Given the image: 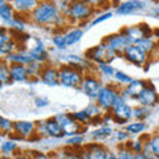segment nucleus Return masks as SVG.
<instances>
[{"instance_id":"nucleus-1","label":"nucleus","mask_w":159,"mask_h":159,"mask_svg":"<svg viewBox=\"0 0 159 159\" xmlns=\"http://www.w3.org/2000/svg\"><path fill=\"white\" fill-rule=\"evenodd\" d=\"M31 16L32 23L37 24V25H57L61 27L65 17L58 6L52 0H43L39 3V6L33 9V12L29 15Z\"/></svg>"},{"instance_id":"nucleus-2","label":"nucleus","mask_w":159,"mask_h":159,"mask_svg":"<svg viewBox=\"0 0 159 159\" xmlns=\"http://www.w3.org/2000/svg\"><path fill=\"white\" fill-rule=\"evenodd\" d=\"M84 74L82 70L78 68H74L70 65H62L58 68V82L68 88H76L82 85L84 82Z\"/></svg>"},{"instance_id":"nucleus-3","label":"nucleus","mask_w":159,"mask_h":159,"mask_svg":"<svg viewBox=\"0 0 159 159\" xmlns=\"http://www.w3.org/2000/svg\"><path fill=\"white\" fill-rule=\"evenodd\" d=\"M94 11L96 9L86 0H72L66 16L74 20V21H84V20H88Z\"/></svg>"},{"instance_id":"nucleus-4","label":"nucleus","mask_w":159,"mask_h":159,"mask_svg":"<svg viewBox=\"0 0 159 159\" xmlns=\"http://www.w3.org/2000/svg\"><path fill=\"white\" fill-rule=\"evenodd\" d=\"M110 116L117 123H125L133 117V109L126 103V98L122 96V93H119L114 102L110 110Z\"/></svg>"},{"instance_id":"nucleus-5","label":"nucleus","mask_w":159,"mask_h":159,"mask_svg":"<svg viewBox=\"0 0 159 159\" xmlns=\"http://www.w3.org/2000/svg\"><path fill=\"white\" fill-rule=\"evenodd\" d=\"M116 56H117V54L111 51L110 47H109L105 41H102L97 47L89 49L88 53H86V58L92 60V61H96L98 64L111 61V60L116 57Z\"/></svg>"},{"instance_id":"nucleus-6","label":"nucleus","mask_w":159,"mask_h":159,"mask_svg":"<svg viewBox=\"0 0 159 159\" xmlns=\"http://www.w3.org/2000/svg\"><path fill=\"white\" fill-rule=\"evenodd\" d=\"M58 121V123L62 127V131L65 135H78L82 131V126L77 119H74V117L72 114H58V116L54 117Z\"/></svg>"},{"instance_id":"nucleus-7","label":"nucleus","mask_w":159,"mask_h":159,"mask_svg":"<svg viewBox=\"0 0 159 159\" xmlns=\"http://www.w3.org/2000/svg\"><path fill=\"white\" fill-rule=\"evenodd\" d=\"M103 41L110 47V49L114 53L119 54V56H122L123 52L126 51V48L129 45H131V40L129 39V36L123 31L116 34H111V36H109L107 39L103 40Z\"/></svg>"},{"instance_id":"nucleus-8","label":"nucleus","mask_w":159,"mask_h":159,"mask_svg":"<svg viewBox=\"0 0 159 159\" xmlns=\"http://www.w3.org/2000/svg\"><path fill=\"white\" fill-rule=\"evenodd\" d=\"M127 61H130L131 64L137 66H145L147 61H148V54L143 51L141 47L135 45V44H131L126 48V51L122 54Z\"/></svg>"},{"instance_id":"nucleus-9","label":"nucleus","mask_w":159,"mask_h":159,"mask_svg":"<svg viewBox=\"0 0 159 159\" xmlns=\"http://www.w3.org/2000/svg\"><path fill=\"white\" fill-rule=\"evenodd\" d=\"M119 90H117L114 86H102L101 92H99L98 97H97V103L101 106L103 110H111V107L116 102L117 97L119 96Z\"/></svg>"},{"instance_id":"nucleus-10","label":"nucleus","mask_w":159,"mask_h":159,"mask_svg":"<svg viewBox=\"0 0 159 159\" xmlns=\"http://www.w3.org/2000/svg\"><path fill=\"white\" fill-rule=\"evenodd\" d=\"M137 101L139 102V105L146 106V107H152L159 102V96L155 90V88L146 84V86L143 88V90L138 96Z\"/></svg>"},{"instance_id":"nucleus-11","label":"nucleus","mask_w":159,"mask_h":159,"mask_svg":"<svg viewBox=\"0 0 159 159\" xmlns=\"http://www.w3.org/2000/svg\"><path fill=\"white\" fill-rule=\"evenodd\" d=\"M81 89L89 98L97 99L98 94H99V92H101V89H102V85H101V82H99V80L96 78L94 76H86L85 78H84Z\"/></svg>"},{"instance_id":"nucleus-12","label":"nucleus","mask_w":159,"mask_h":159,"mask_svg":"<svg viewBox=\"0 0 159 159\" xmlns=\"http://www.w3.org/2000/svg\"><path fill=\"white\" fill-rule=\"evenodd\" d=\"M13 133L19 138L28 139L36 133V123L29 122V121H17L13 125Z\"/></svg>"},{"instance_id":"nucleus-13","label":"nucleus","mask_w":159,"mask_h":159,"mask_svg":"<svg viewBox=\"0 0 159 159\" xmlns=\"http://www.w3.org/2000/svg\"><path fill=\"white\" fill-rule=\"evenodd\" d=\"M39 3L40 0H9V4L13 7L15 12L21 15H31Z\"/></svg>"},{"instance_id":"nucleus-14","label":"nucleus","mask_w":159,"mask_h":159,"mask_svg":"<svg viewBox=\"0 0 159 159\" xmlns=\"http://www.w3.org/2000/svg\"><path fill=\"white\" fill-rule=\"evenodd\" d=\"M122 31L125 32L129 36V39L131 40V44H137L138 41H141V40H143V39L150 37V36H148L150 29L147 31L146 25H133V27L122 29Z\"/></svg>"},{"instance_id":"nucleus-15","label":"nucleus","mask_w":159,"mask_h":159,"mask_svg":"<svg viewBox=\"0 0 159 159\" xmlns=\"http://www.w3.org/2000/svg\"><path fill=\"white\" fill-rule=\"evenodd\" d=\"M145 86H146L145 81H142V80H133L129 85H126L125 88L122 89L121 93H122V96L125 98H134V99H137Z\"/></svg>"},{"instance_id":"nucleus-16","label":"nucleus","mask_w":159,"mask_h":159,"mask_svg":"<svg viewBox=\"0 0 159 159\" xmlns=\"http://www.w3.org/2000/svg\"><path fill=\"white\" fill-rule=\"evenodd\" d=\"M85 154L89 159H107L109 151L105 148V146L99 145V143H90L85 146Z\"/></svg>"},{"instance_id":"nucleus-17","label":"nucleus","mask_w":159,"mask_h":159,"mask_svg":"<svg viewBox=\"0 0 159 159\" xmlns=\"http://www.w3.org/2000/svg\"><path fill=\"white\" fill-rule=\"evenodd\" d=\"M9 72H11L12 81L16 82H24L29 78V73L27 65H21V64H12L9 65Z\"/></svg>"},{"instance_id":"nucleus-18","label":"nucleus","mask_w":159,"mask_h":159,"mask_svg":"<svg viewBox=\"0 0 159 159\" xmlns=\"http://www.w3.org/2000/svg\"><path fill=\"white\" fill-rule=\"evenodd\" d=\"M4 61H6L8 65H12V64H21V65H29L33 58L29 56L28 52H13L11 54H8L4 58Z\"/></svg>"},{"instance_id":"nucleus-19","label":"nucleus","mask_w":159,"mask_h":159,"mask_svg":"<svg viewBox=\"0 0 159 159\" xmlns=\"http://www.w3.org/2000/svg\"><path fill=\"white\" fill-rule=\"evenodd\" d=\"M142 8H143V3L141 0H127V2H123L119 4L116 9V12L118 15H130Z\"/></svg>"},{"instance_id":"nucleus-20","label":"nucleus","mask_w":159,"mask_h":159,"mask_svg":"<svg viewBox=\"0 0 159 159\" xmlns=\"http://www.w3.org/2000/svg\"><path fill=\"white\" fill-rule=\"evenodd\" d=\"M40 80L44 84H47V85H51V86L57 85V84H60L58 82V69L53 66H44Z\"/></svg>"},{"instance_id":"nucleus-21","label":"nucleus","mask_w":159,"mask_h":159,"mask_svg":"<svg viewBox=\"0 0 159 159\" xmlns=\"http://www.w3.org/2000/svg\"><path fill=\"white\" fill-rule=\"evenodd\" d=\"M45 123H47V130H48V135L49 137L61 138V137L65 135L64 131H62L61 125L58 123V121L56 118H49V119L45 121Z\"/></svg>"},{"instance_id":"nucleus-22","label":"nucleus","mask_w":159,"mask_h":159,"mask_svg":"<svg viewBox=\"0 0 159 159\" xmlns=\"http://www.w3.org/2000/svg\"><path fill=\"white\" fill-rule=\"evenodd\" d=\"M15 9L9 3H6V0H2L0 3V16H2V20L4 24L11 23L15 19Z\"/></svg>"},{"instance_id":"nucleus-23","label":"nucleus","mask_w":159,"mask_h":159,"mask_svg":"<svg viewBox=\"0 0 159 159\" xmlns=\"http://www.w3.org/2000/svg\"><path fill=\"white\" fill-rule=\"evenodd\" d=\"M135 45L141 47L147 54H151L154 51H155V48H157V44H155V41H154L151 37H146V39L141 40V41H138Z\"/></svg>"},{"instance_id":"nucleus-24","label":"nucleus","mask_w":159,"mask_h":159,"mask_svg":"<svg viewBox=\"0 0 159 159\" xmlns=\"http://www.w3.org/2000/svg\"><path fill=\"white\" fill-rule=\"evenodd\" d=\"M28 69V73H29V77L32 78H36V77H41V73H43V62H39V61H32L29 65H27Z\"/></svg>"},{"instance_id":"nucleus-25","label":"nucleus","mask_w":159,"mask_h":159,"mask_svg":"<svg viewBox=\"0 0 159 159\" xmlns=\"http://www.w3.org/2000/svg\"><path fill=\"white\" fill-rule=\"evenodd\" d=\"M65 34H66V44L69 47V45H73V44L78 43L80 40H81L84 32H82V29H80V28H74L70 32H68Z\"/></svg>"},{"instance_id":"nucleus-26","label":"nucleus","mask_w":159,"mask_h":159,"mask_svg":"<svg viewBox=\"0 0 159 159\" xmlns=\"http://www.w3.org/2000/svg\"><path fill=\"white\" fill-rule=\"evenodd\" d=\"M86 113H88V116L90 117V121L92 119H98L99 117H102V114H103V109L98 105V103H92V105H89L86 109Z\"/></svg>"},{"instance_id":"nucleus-27","label":"nucleus","mask_w":159,"mask_h":159,"mask_svg":"<svg viewBox=\"0 0 159 159\" xmlns=\"http://www.w3.org/2000/svg\"><path fill=\"white\" fill-rule=\"evenodd\" d=\"M111 129L110 127H99L97 130H94L92 133V137L96 139V141H101V139H106L111 135Z\"/></svg>"},{"instance_id":"nucleus-28","label":"nucleus","mask_w":159,"mask_h":159,"mask_svg":"<svg viewBox=\"0 0 159 159\" xmlns=\"http://www.w3.org/2000/svg\"><path fill=\"white\" fill-rule=\"evenodd\" d=\"M0 80H2V84L6 85L7 82L11 81V72H9V65L4 61H2V68H0Z\"/></svg>"},{"instance_id":"nucleus-29","label":"nucleus","mask_w":159,"mask_h":159,"mask_svg":"<svg viewBox=\"0 0 159 159\" xmlns=\"http://www.w3.org/2000/svg\"><path fill=\"white\" fill-rule=\"evenodd\" d=\"M147 145L150 147V151L159 158V134H154V135L148 138Z\"/></svg>"},{"instance_id":"nucleus-30","label":"nucleus","mask_w":159,"mask_h":159,"mask_svg":"<svg viewBox=\"0 0 159 159\" xmlns=\"http://www.w3.org/2000/svg\"><path fill=\"white\" fill-rule=\"evenodd\" d=\"M66 62H68V65L78 68V69H82L84 66H85V64H86V61L84 58L78 57V56H73V54H69V56H66Z\"/></svg>"},{"instance_id":"nucleus-31","label":"nucleus","mask_w":159,"mask_h":159,"mask_svg":"<svg viewBox=\"0 0 159 159\" xmlns=\"http://www.w3.org/2000/svg\"><path fill=\"white\" fill-rule=\"evenodd\" d=\"M146 129V125L143 123L142 121H138V122H133L130 123V125H127L126 126V131L129 134H139V133H142L143 130Z\"/></svg>"},{"instance_id":"nucleus-32","label":"nucleus","mask_w":159,"mask_h":159,"mask_svg":"<svg viewBox=\"0 0 159 159\" xmlns=\"http://www.w3.org/2000/svg\"><path fill=\"white\" fill-rule=\"evenodd\" d=\"M16 48H17V43L15 41V39H13L11 41H8L7 44H4V45H0V53H2L3 56H8V54L13 53Z\"/></svg>"},{"instance_id":"nucleus-33","label":"nucleus","mask_w":159,"mask_h":159,"mask_svg":"<svg viewBox=\"0 0 159 159\" xmlns=\"http://www.w3.org/2000/svg\"><path fill=\"white\" fill-rule=\"evenodd\" d=\"M148 116V107L146 106H138L135 109H133V117L138 119V121H143Z\"/></svg>"},{"instance_id":"nucleus-34","label":"nucleus","mask_w":159,"mask_h":159,"mask_svg":"<svg viewBox=\"0 0 159 159\" xmlns=\"http://www.w3.org/2000/svg\"><path fill=\"white\" fill-rule=\"evenodd\" d=\"M16 150H17V145L13 141H6V142L2 143V151H3L4 155H8V154L12 155Z\"/></svg>"},{"instance_id":"nucleus-35","label":"nucleus","mask_w":159,"mask_h":159,"mask_svg":"<svg viewBox=\"0 0 159 159\" xmlns=\"http://www.w3.org/2000/svg\"><path fill=\"white\" fill-rule=\"evenodd\" d=\"M117 157H118V159H135V154L127 146H122V147H119Z\"/></svg>"},{"instance_id":"nucleus-36","label":"nucleus","mask_w":159,"mask_h":159,"mask_svg":"<svg viewBox=\"0 0 159 159\" xmlns=\"http://www.w3.org/2000/svg\"><path fill=\"white\" fill-rule=\"evenodd\" d=\"M13 125H15V122L8 121L6 118H2V121H0V130H2L3 135L13 133Z\"/></svg>"},{"instance_id":"nucleus-37","label":"nucleus","mask_w":159,"mask_h":159,"mask_svg":"<svg viewBox=\"0 0 159 159\" xmlns=\"http://www.w3.org/2000/svg\"><path fill=\"white\" fill-rule=\"evenodd\" d=\"M53 44H54V47L58 48V49H65L68 47V44H66V34L65 33L56 34V36L53 37Z\"/></svg>"},{"instance_id":"nucleus-38","label":"nucleus","mask_w":159,"mask_h":159,"mask_svg":"<svg viewBox=\"0 0 159 159\" xmlns=\"http://www.w3.org/2000/svg\"><path fill=\"white\" fill-rule=\"evenodd\" d=\"M114 78H116V81L119 82V84H122V85H129L131 81H133V78L130 76H127V74H125L123 72H116V74H114Z\"/></svg>"},{"instance_id":"nucleus-39","label":"nucleus","mask_w":159,"mask_h":159,"mask_svg":"<svg viewBox=\"0 0 159 159\" xmlns=\"http://www.w3.org/2000/svg\"><path fill=\"white\" fill-rule=\"evenodd\" d=\"M72 116L74 117V119H77V121L81 123V125H85L90 121V117L88 116L86 110H81V111H76V113H72Z\"/></svg>"},{"instance_id":"nucleus-40","label":"nucleus","mask_w":159,"mask_h":159,"mask_svg":"<svg viewBox=\"0 0 159 159\" xmlns=\"http://www.w3.org/2000/svg\"><path fill=\"white\" fill-rule=\"evenodd\" d=\"M11 40H13L11 29H7V27H3L2 33H0V45H4V44H7L8 41H11Z\"/></svg>"},{"instance_id":"nucleus-41","label":"nucleus","mask_w":159,"mask_h":159,"mask_svg":"<svg viewBox=\"0 0 159 159\" xmlns=\"http://www.w3.org/2000/svg\"><path fill=\"white\" fill-rule=\"evenodd\" d=\"M98 68H99V70L102 72V74H105V76H107V77L114 76V74H116V70H114V68H113L109 62L98 64Z\"/></svg>"},{"instance_id":"nucleus-42","label":"nucleus","mask_w":159,"mask_h":159,"mask_svg":"<svg viewBox=\"0 0 159 159\" xmlns=\"http://www.w3.org/2000/svg\"><path fill=\"white\" fill-rule=\"evenodd\" d=\"M143 147H145V143H143L142 141H135V142L130 143V146H129V148H130V150H131L134 154L142 152V151H143Z\"/></svg>"},{"instance_id":"nucleus-43","label":"nucleus","mask_w":159,"mask_h":159,"mask_svg":"<svg viewBox=\"0 0 159 159\" xmlns=\"http://www.w3.org/2000/svg\"><path fill=\"white\" fill-rule=\"evenodd\" d=\"M58 159H82V158H81V152L78 154L77 151H64L62 157H60Z\"/></svg>"},{"instance_id":"nucleus-44","label":"nucleus","mask_w":159,"mask_h":159,"mask_svg":"<svg viewBox=\"0 0 159 159\" xmlns=\"http://www.w3.org/2000/svg\"><path fill=\"white\" fill-rule=\"evenodd\" d=\"M36 133L39 134V135H41V137H44V135H48V130H47V123H45V121H41V122H37L36 123Z\"/></svg>"},{"instance_id":"nucleus-45","label":"nucleus","mask_w":159,"mask_h":159,"mask_svg":"<svg viewBox=\"0 0 159 159\" xmlns=\"http://www.w3.org/2000/svg\"><path fill=\"white\" fill-rule=\"evenodd\" d=\"M113 16V13L111 12H107V13H103V15H101V16H98V17H96L92 21V25H96V24H99V23H102V21H105V20H109Z\"/></svg>"},{"instance_id":"nucleus-46","label":"nucleus","mask_w":159,"mask_h":159,"mask_svg":"<svg viewBox=\"0 0 159 159\" xmlns=\"http://www.w3.org/2000/svg\"><path fill=\"white\" fill-rule=\"evenodd\" d=\"M84 141V138L82 135H73L70 139H68V145H70V146H76V145H80V143H82Z\"/></svg>"},{"instance_id":"nucleus-47","label":"nucleus","mask_w":159,"mask_h":159,"mask_svg":"<svg viewBox=\"0 0 159 159\" xmlns=\"http://www.w3.org/2000/svg\"><path fill=\"white\" fill-rule=\"evenodd\" d=\"M86 2L96 9V8H99V7H103L107 3V0H86Z\"/></svg>"},{"instance_id":"nucleus-48","label":"nucleus","mask_w":159,"mask_h":159,"mask_svg":"<svg viewBox=\"0 0 159 159\" xmlns=\"http://www.w3.org/2000/svg\"><path fill=\"white\" fill-rule=\"evenodd\" d=\"M31 159H54V157H49L47 154H43V152H32L31 154Z\"/></svg>"},{"instance_id":"nucleus-49","label":"nucleus","mask_w":159,"mask_h":159,"mask_svg":"<svg viewBox=\"0 0 159 159\" xmlns=\"http://www.w3.org/2000/svg\"><path fill=\"white\" fill-rule=\"evenodd\" d=\"M129 133L127 131H117V138L119 141H123V139H127Z\"/></svg>"},{"instance_id":"nucleus-50","label":"nucleus","mask_w":159,"mask_h":159,"mask_svg":"<svg viewBox=\"0 0 159 159\" xmlns=\"http://www.w3.org/2000/svg\"><path fill=\"white\" fill-rule=\"evenodd\" d=\"M36 105L37 106H45V105H48V101L45 98H37L36 99Z\"/></svg>"},{"instance_id":"nucleus-51","label":"nucleus","mask_w":159,"mask_h":159,"mask_svg":"<svg viewBox=\"0 0 159 159\" xmlns=\"http://www.w3.org/2000/svg\"><path fill=\"white\" fill-rule=\"evenodd\" d=\"M135 159H148V158H147L146 154L142 151V152H137L135 154Z\"/></svg>"},{"instance_id":"nucleus-52","label":"nucleus","mask_w":159,"mask_h":159,"mask_svg":"<svg viewBox=\"0 0 159 159\" xmlns=\"http://www.w3.org/2000/svg\"><path fill=\"white\" fill-rule=\"evenodd\" d=\"M107 159H118V157L116 155V154H113V152H109V157Z\"/></svg>"},{"instance_id":"nucleus-53","label":"nucleus","mask_w":159,"mask_h":159,"mask_svg":"<svg viewBox=\"0 0 159 159\" xmlns=\"http://www.w3.org/2000/svg\"><path fill=\"white\" fill-rule=\"evenodd\" d=\"M81 158H82V159H89V158H88V155L85 154V151H82V152H81Z\"/></svg>"},{"instance_id":"nucleus-54","label":"nucleus","mask_w":159,"mask_h":159,"mask_svg":"<svg viewBox=\"0 0 159 159\" xmlns=\"http://www.w3.org/2000/svg\"><path fill=\"white\" fill-rule=\"evenodd\" d=\"M154 12H155V15H157V16L159 17V8H158V7H157L155 9H154Z\"/></svg>"},{"instance_id":"nucleus-55","label":"nucleus","mask_w":159,"mask_h":159,"mask_svg":"<svg viewBox=\"0 0 159 159\" xmlns=\"http://www.w3.org/2000/svg\"><path fill=\"white\" fill-rule=\"evenodd\" d=\"M54 159H58V158H56V157H54Z\"/></svg>"}]
</instances>
